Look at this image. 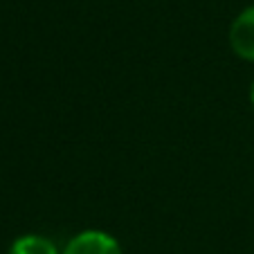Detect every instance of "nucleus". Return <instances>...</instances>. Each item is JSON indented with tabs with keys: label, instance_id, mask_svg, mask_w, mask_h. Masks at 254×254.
<instances>
[{
	"label": "nucleus",
	"instance_id": "obj_1",
	"mask_svg": "<svg viewBox=\"0 0 254 254\" xmlns=\"http://www.w3.org/2000/svg\"><path fill=\"white\" fill-rule=\"evenodd\" d=\"M61 254H124L122 243L106 230H81L61 248Z\"/></svg>",
	"mask_w": 254,
	"mask_h": 254
},
{
	"label": "nucleus",
	"instance_id": "obj_2",
	"mask_svg": "<svg viewBox=\"0 0 254 254\" xmlns=\"http://www.w3.org/2000/svg\"><path fill=\"white\" fill-rule=\"evenodd\" d=\"M227 43L234 57L241 61L254 63V5L245 7L230 25L227 32Z\"/></svg>",
	"mask_w": 254,
	"mask_h": 254
},
{
	"label": "nucleus",
	"instance_id": "obj_3",
	"mask_svg": "<svg viewBox=\"0 0 254 254\" xmlns=\"http://www.w3.org/2000/svg\"><path fill=\"white\" fill-rule=\"evenodd\" d=\"M7 254H61V248L45 234H23L9 245Z\"/></svg>",
	"mask_w": 254,
	"mask_h": 254
},
{
	"label": "nucleus",
	"instance_id": "obj_4",
	"mask_svg": "<svg viewBox=\"0 0 254 254\" xmlns=\"http://www.w3.org/2000/svg\"><path fill=\"white\" fill-rule=\"evenodd\" d=\"M250 104L254 108V79H252V86H250Z\"/></svg>",
	"mask_w": 254,
	"mask_h": 254
}]
</instances>
